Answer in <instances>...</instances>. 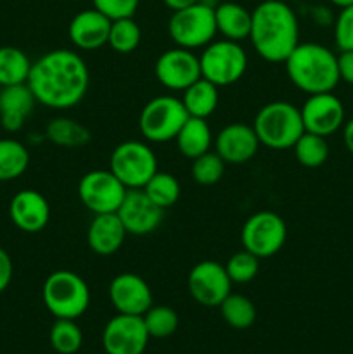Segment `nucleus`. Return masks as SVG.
<instances>
[{
    "mask_svg": "<svg viewBox=\"0 0 353 354\" xmlns=\"http://www.w3.org/2000/svg\"><path fill=\"white\" fill-rule=\"evenodd\" d=\"M26 83L42 106L71 109L89 92V66L76 52L55 48L31 64Z\"/></svg>",
    "mask_w": 353,
    "mask_h": 354,
    "instance_id": "f257e3e1",
    "label": "nucleus"
},
{
    "mask_svg": "<svg viewBox=\"0 0 353 354\" xmlns=\"http://www.w3.org/2000/svg\"><path fill=\"white\" fill-rule=\"evenodd\" d=\"M249 40L266 62H284L300 44V24L293 7L282 0H263L251 10Z\"/></svg>",
    "mask_w": 353,
    "mask_h": 354,
    "instance_id": "f03ea898",
    "label": "nucleus"
},
{
    "mask_svg": "<svg viewBox=\"0 0 353 354\" xmlns=\"http://www.w3.org/2000/svg\"><path fill=\"white\" fill-rule=\"evenodd\" d=\"M284 64L291 83L308 95L332 92L341 82L338 55L320 44H298Z\"/></svg>",
    "mask_w": 353,
    "mask_h": 354,
    "instance_id": "7ed1b4c3",
    "label": "nucleus"
},
{
    "mask_svg": "<svg viewBox=\"0 0 353 354\" xmlns=\"http://www.w3.org/2000/svg\"><path fill=\"white\" fill-rule=\"evenodd\" d=\"M253 128L260 144L273 151L293 149L298 138L305 133L300 107L286 100L265 104L256 113Z\"/></svg>",
    "mask_w": 353,
    "mask_h": 354,
    "instance_id": "20e7f679",
    "label": "nucleus"
},
{
    "mask_svg": "<svg viewBox=\"0 0 353 354\" xmlns=\"http://www.w3.org/2000/svg\"><path fill=\"white\" fill-rule=\"evenodd\" d=\"M42 297L48 313L55 318L76 320L89 310L90 289L78 273L57 270L45 279Z\"/></svg>",
    "mask_w": 353,
    "mask_h": 354,
    "instance_id": "39448f33",
    "label": "nucleus"
},
{
    "mask_svg": "<svg viewBox=\"0 0 353 354\" xmlns=\"http://www.w3.org/2000/svg\"><path fill=\"white\" fill-rule=\"evenodd\" d=\"M168 35L176 47L204 48L217 37V23H215V6L201 2L185 9L173 10L168 21Z\"/></svg>",
    "mask_w": 353,
    "mask_h": 354,
    "instance_id": "423d86ee",
    "label": "nucleus"
},
{
    "mask_svg": "<svg viewBox=\"0 0 353 354\" xmlns=\"http://www.w3.org/2000/svg\"><path fill=\"white\" fill-rule=\"evenodd\" d=\"M201 76L213 85L228 86L237 83L248 69V54L239 41L213 40L199 55Z\"/></svg>",
    "mask_w": 353,
    "mask_h": 354,
    "instance_id": "0eeeda50",
    "label": "nucleus"
},
{
    "mask_svg": "<svg viewBox=\"0 0 353 354\" xmlns=\"http://www.w3.org/2000/svg\"><path fill=\"white\" fill-rule=\"evenodd\" d=\"M109 169L128 190L144 189L145 183L158 171V159L145 142L125 140L114 147Z\"/></svg>",
    "mask_w": 353,
    "mask_h": 354,
    "instance_id": "6e6552de",
    "label": "nucleus"
},
{
    "mask_svg": "<svg viewBox=\"0 0 353 354\" xmlns=\"http://www.w3.org/2000/svg\"><path fill=\"white\" fill-rule=\"evenodd\" d=\"M189 118L182 100L173 95H159L149 100L138 116V130L147 142L163 144L175 140L176 133Z\"/></svg>",
    "mask_w": 353,
    "mask_h": 354,
    "instance_id": "1a4fd4ad",
    "label": "nucleus"
},
{
    "mask_svg": "<svg viewBox=\"0 0 353 354\" xmlns=\"http://www.w3.org/2000/svg\"><path fill=\"white\" fill-rule=\"evenodd\" d=\"M287 239L286 221L273 211H260L244 221L241 244L260 259L270 258L282 249Z\"/></svg>",
    "mask_w": 353,
    "mask_h": 354,
    "instance_id": "9d476101",
    "label": "nucleus"
},
{
    "mask_svg": "<svg viewBox=\"0 0 353 354\" xmlns=\"http://www.w3.org/2000/svg\"><path fill=\"white\" fill-rule=\"evenodd\" d=\"M127 187L111 169H93L85 173L78 183V197L93 214L116 213L127 196Z\"/></svg>",
    "mask_w": 353,
    "mask_h": 354,
    "instance_id": "9b49d317",
    "label": "nucleus"
},
{
    "mask_svg": "<svg viewBox=\"0 0 353 354\" xmlns=\"http://www.w3.org/2000/svg\"><path fill=\"white\" fill-rule=\"evenodd\" d=\"M232 280L225 266L211 259H204L192 266L187 279V289L197 304L206 308L220 306L221 301L232 292Z\"/></svg>",
    "mask_w": 353,
    "mask_h": 354,
    "instance_id": "f8f14e48",
    "label": "nucleus"
},
{
    "mask_svg": "<svg viewBox=\"0 0 353 354\" xmlns=\"http://www.w3.org/2000/svg\"><path fill=\"white\" fill-rule=\"evenodd\" d=\"M154 75L165 88L183 92L201 78L199 57L189 48L173 47L159 55L154 64Z\"/></svg>",
    "mask_w": 353,
    "mask_h": 354,
    "instance_id": "ddd939ff",
    "label": "nucleus"
},
{
    "mask_svg": "<svg viewBox=\"0 0 353 354\" xmlns=\"http://www.w3.org/2000/svg\"><path fill=\"white\" fill-rule=\"evenodd\" d=\"M149 339L142 317L118 313L104 327L102 349L106 354H144Z\"/></svg>",
    "mask_w": 353,
    "mask_h": 354,
    "instance_id": "4468645a",
    "label": "nucleus"
},
{
    "mask_svg": "<svg viewBox=\"0 0 353 354\" xmlns=\"http://www.w3.org/2000/svg\"><path fill=\"white\" fill-rule=\"evenodd\" d=\"M300 111L305 131L325 138L341 130L346 121L345 106L332 92L308 95Z\"/></svg>",
    "mask_w": 353,
    "mask_h": 354,
    "instance_id": "2eb2a0df",
    "label": "nucleus"
},
{
    "mask_svg": "<svg viewBox=\"0 0 353 354\" xmlns=\"http://www.w3.org/2000/svg\"><path fill=\"white\" fill-rule=\"evenodd\" d=\"M125 230L130 235H149L161 225L165 209L156 206L142 189L127 190L123 203L116 211Z\"/></svg>",
    "mask_w": 353,
    "mask_h": 354,
    "instance_id": "dca6fc26",
    "label": "nucleus"
},
{
    "mask_svg": "<svg viewBox=\"0 0 353 354\" xmlns=\"http://www.w3.org/2000/svg\"><path fill=\"white\" fill-rule=\"evenodd\" d=\"M109 299L118 313L142 317L152 306V290L142 277L125 272L111 280Z\"/></svg>",
    "mask_w": 353,
    "mask_h": 354,
    "instance_id": "f3484780",
    "label": "nucleus"
},
{
    "mask_svg": "<svg viewBox=\"0 0 353 354\" xmlns=\"http://www.w3.org/2000/svg\"><path fill=\"white\" fill-rule=\"evenodd\" d=\"M260 145L253 124L249 127L244 123L227 124L215 138V152L224 159L225 165H244L255 158Z\"/></svg>",
    "mask_w": 353,
    "mask_h": 354,
    "instance_id": "a211bd4d",
    "label": "nucleus"
},
{
    "mask_svg": "<svg viewBox=\"0 0 353 354\" xmlns=\"http://www.w3.org/2000/svg\"><path fill=\"white\" fill-rule=\"evenodd\" d=\"M9 216L19 230L26 234H38L51 220V206L38 190L24 189L10 201Z\"/></svg>",
    "mask_w": 353,
    "mask_h": 354,
    "instance_id": "6ab92c4d",
    "label": "nucleus"
},
{
    "mask_svg": "<svg viewBox=\"0 0 353 354\" xmlns=\"http://www.w3.org/2000/svg\"><path fill=\"white\" fill-rule=\"evenodd\" d=\"M111 19L97 9H85L75 14L68 26L71 44L80 50H97L107 44Z\"/></svg>",
    "mask_w": 353,
    "mask_h": 354,
    "instance_id": "aec40b11",
    "label": "nucleus"
},
{
    "mask_svg": "<svg viewBox=\"0 0 353 354\" xmlns=\"http://www.w3.org/2000/svg\"><path fill=\"white\" fill-rule=\"evenodd\" d=\"M127 235L116 213L93 214V220L87 230V244L96 254L111 256L120 251Z\"/></svg>",
    "mask_w": 353,
    "mask_h": 354,
    "instance_id": "412c9836",
    "label": "nucleus"
},
{
    "mask_svg": "<svg viewBox=\"0 0 353 354\" xmlns=\"http://www.w3.org/2000/svg\"><path fill=\"white\" fill-rule=\"evenodd\" d=\"M35 102L37 99L28 83L2 86L0 90V123H2L3 130H21L26 118L33 111Z\"/></svg>",
    "mask_w": 353,
    "mask_h": 354,
    "instance_id": "4be33fe9",
    "label": "nucleus"
},
{
    "mask_svg": "<svg viewBox=\"0 0 353 354\" xmlns=\"http://www.w3.org/2000/svg\"><path fill=\"white\" fill-rule=\"evenodd\" d=\"M215 23L217 33L225 40L239 41L249 38L251 31V10L237 2H221L215 6Z\"/></svg>",
    "mask_w": 353,
    "mask_h": 354,
    "instance_id": "5701e85b",
    "label": "nucleus"
},
{
    "mask_svg": "<svg viewBox=\"0 0 353 354\" xmlns=\"http://www.w3.org/2000/svg\"><path fill=\"white\" fill-rule=\"evenodd\" d=\"M175 142L180 154L185 156L187 159H196L210 151L213 144V133L206 120L189 116L176 133Z\"/></svg>",
    "mask_w": 353,
    "mask_h": 354,
    "instance_id": "b1692460",
    "label": "nucleus"
},
{
    "mask_svg": "<svg viewBox=\"0 0 353 354\" xmlns=\"http://www.w3.org/2000/svg\"><path fill=\"white\" fill-rule=\"evenodd\" d=\"M182 104L190 118H201L206 120L218 107V86L201 76L197 82L183 90Z\"/></svg>",
    "mask_w": 353,
    "mask_h": 354,
    "instance_id": "393cba45",
    "label": "nucleus"
},
{
    "mask_svg": "<svg viewBox=\"0 0 353 354\" xmlns=\"http://www.w3.org/2000/svg\"><path fill=\"white\" fill-rule=\"evenodd\" d=\"M45 137L52 144L66 149H76L90 142L89 128L71 118H54L45 128Z\"/></svg>",
    "mask_w": 353,
    "mask_h": 354,
    "instance_id": "a878e982",
    "label": "nucleus"
},
{
    "mask_svg": "<svg viewBox=\"0 0 353 354\" xmlns=\"http://www.w3.org/2000/svg\"><path fill=\"white\" fill-rule=\"evenodd\" d=\"M31 64L33 62L21 48L0 47V86L26 83Z\"/></svg>",
    "mask_w": 353,
    "mask_h": 354,
    "instance_id": "bb28decb",
    "label": "nucleus"
},
{
    "mask_svg": "<svg viewBox=\"0 0 353 354\" xmlns=\"http://www.w3.org/2000/svg\"><path fill=\"white\" fill-rule=\"evenodd\" d=\"M30 165V152L14 138H0V182H10L23 175Z\"/></svg>",
    "mask_w": 353,
    "mask_h": 354,
    "instance_id": "cd10ccee",
    "label": "nucleus"
},
{
    "mask_svg": "<svg viewBox=\"0 0 353 354\" xmlns=\"http://www.w3.org/2000/svg\"><path fill=\"white\" fill-rule=\"evenodd\" d=\"M218 308H220L225 324L230 325L232 328H237V330L249 328L256 320L255 304L249 297L242 296V294L230 292Z\"/></svg>",
    "mask_w": 353,
    "mask_h": 354,
    "instance_id": "c85d7f7f",
    "label": "nucleus"
},
{
    "mask_svg": "<svg viewBox=\"0 0 353 354\" xmlns=\"http://www.w3.org/2000/svg\"><path fill=\"white\" fill-rule=\"evenodd\" d=\"M294 158L305 168H320L322 165H325L329 158V145L325 137L320 135L308 133L305 131L300 138L296 140V144L293 145Z\"/></svg>",
    "mask_w": 353,
    "mask_h": 354,
    "instance_id": "c756f323",
    "label": "nucleus"
},
{
    "mask_svg": "<svg viewBox=\"0 0 353 354\" xmlns=\"http://www.w3.org/2000/svg\"><path fill=\"white\" fill-rule=\"evenodd\" d=\"M145 194L149 199L159 206L161 209H168L173 204H176L180 197V183L172 173L156 171L154 176L144 185Z\"/></svg>",
    "mask_w": 353,
    "mask_h": 354,
    "instance_id": "7c9ffc66",
    "label": "nucleus"
},
{
    "mask_svg": "<svg viewBox=\"0 0 353 354\" xmlns=\"http://www.w3.org/2000/svg\"><path fill=\"white\" fill-rule=\"evenodd\" d=\"M51 346L59 354H75L83 344V332L75 320L55 318L51 327Z\"/></svg>",
    "mask_w": 353,
    "mask_h": 354,
    "instance_id": "2f4dec72",
    "label": "nucleus"
},
{
    "mask_svg": "<svg viewBox=\"0 0 353 354\" xmlns=\"http://www.w3.org/2000/svg\"><path fill=\"white\" fill-rule=\"evenodd\" d=\"M142 31L141 26L134 21V17H123V19L111 21L109 38L107 45L118 54H130L141 45Z\"/></svg>",
    "mask_w": 353,
    "mask_h": 354,
    "instance_id": "473e14b6",
    "label": "nucleus"
},
{
    "mask_svg": "<svg viewBox=\"0 0 353 354\" xmlns=\"http://www.w3.org/2000/svg\"><path fill=\"white\" fill-rule=\"evenodd\" d=\"M142 320L149 337L154 339L170 337L179 328V315L170 306H151L142 315Z\"/></svg>",
    "mask_w": 353,
    "mask_h": 354,
    "instance_id": "72a5a7b5",
    "label": "nucleus"
},
{
    "mask_svg": "<svg viewBox=\"0 0 353 354\" xmlns=\"http://www.w3.org/2000/svg\"><path fill=\"white\" fill-rule=\"evenodd\" d=\"M224 266L232 283H248L258 275L260 258L242 249V251L232 254Z\"/></svg>",
    "mask_w": 353,
    "mask_h": 354,
    "instance_id": "f704fd0d",
    "label": "nucleus"
},
{
    "mask_svg": "<svg viewBox=\"0 0 353 354\" xmlns=\"http://www.w3.org/2000/svg\"><path fill=\"white\" fill-rule=\"evenodd\" d=\"M225 171V162L217 152H204L199 158L192 159V178L196 180V183L199 185H215L221 180Z\"/></svg>",
    "mask_w": 353,
    "mask_h": 354,
    "instance_id": "c9c22d12",
    "label": "nucleus"
},
{
    "mask_svg": "<svg viewBox=\"0 0 353 354\" xmlns=\"http://www.w3.org/2000/svg\"><path fill=\"white\" fill-rule=\"evenodd\" d=\"M334 41L339 50H353V6L343 7L334 21Z\"/></svg>",
    "mask_w": 353,
    "mask_h": 354,
    "instance_id": "e433bc0d",
    "label": "nucleus"
},
{
    "mask_svg": "<svg viewBox=\"0 0 353 354\" xmlns=\"http://www.w3.org/2000/svg\"><path fill=\"white\" fill-rule=\"evenodd\" d=\"M92 2L93 9L102 12L111 21H116L123 17H134L141 0H92Z\"/></svg>",
    "mask_w": 353,
    "mask_h": 354,
    "instance_id": "4c0bfd02",
    "label": "nucleus"
},
{
    "mask_svg": "<svg viewBox=\"0 0 353 354\" xmlns=\"http://www.w3.org/2000/svg\"><path fill=\"white\" fill-rule=\"evenodd\" d=\"M339 80L348 85H353V50H343L338 55Z\"/></svg>",
    "mask_w": 353,
    "mask_h": 354,
    "instance_id": "58836bf2",
    "label": "nucleus"
},
{
    "mask_svg": "<svg viewBox=\"0 0 353 354\" xmlns=\"http://www.w3.org/2000/svg\"><path fill=\"white\" fill-rule=\"evenodd\" d=\"M10 280H12V259L0 248V292L9 287Z\"/></svg>",
    "mask_w": 353,
    "mask_h": 354,
    "instance_id": "ea45409f",
    "label": "nucleus"
},
{
    "mask_svg": "<svg viewBox=\"0 0 353 354\" xmlns=\"http://www.w3.org/2000/svg\"><path fill=\"white\" fill-rule=\"evenodd\" d=\"M343 142H345L350 154H353V118H350V120L345 121V124H343Z\"/></svg>",
    "mask_w": 353,
    "mask_h": 354,
    "instance_id": "a19ab883",
    "label": "nucleus"
},
{
    "mask_svg": "<svg viewBox=\"0 0 353 354\" xmlns=\"http://www.w3.org/2000/svg\"><path fill=\"white\" fill-rule=\"evenodd\" d=\"M197 2H201V0H163V3H165V6L172 10L185 9V7L194 6V3H197Z\"/></svg>",
    "mask_w": 353,
    "mask_h": 354,
    "instance_id": "79ce46f5",
    "label": "nucleus"
},
{
    "mask_svg": "<svg viewBox=\"0 0 353 354\" xmlns=\"http://www.w3.org/2000/svg\"><path fill=\"white\" fill-rule=\"evenodd\" d=\"M329 2H331L332 6L339 7V9H343V7H348V6H353V0H329Z\"/></svg>",
    "mask_w": 353,
    "mask_h": 354,
    "instance_id": "37998d69",
    "label": "nucleus"
}]
</instances>
